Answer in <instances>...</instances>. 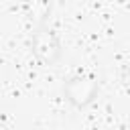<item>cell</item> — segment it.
<instances>
[{"mask_svg": "<svg viewBox=\"0 0 130 130\" xmlns=\"http://www.w3.org/2000/svg\"><path fill=\"white\" fill-rule=\"evenodd\" d=\"M98 91H100V81L93 73H77L63 83L65 100L77 110L91 106L93 100L98 98Z\"/></svg>", "mask_w": 130, "mask_h": 130, "instance_id": "cell-1", "label": "cell"}, {"mask_svg": "<svg viewBox=\"0 0 130 130\" xmlns=\"http://www.w3.org/2000/svg\"><path fill=\"white\" fill-rule=\"evenodd\" d=\"M30 51L32 55L37 57V61L41 65H55L63 53V47H61V41L59 37L51 30V28H45V26H39L35 32H32V39H30Z\"/></svg>", "mask_w": 130, "mask_h": 130, "instance_id": "cell-2", "label": "cell"}, {"mask_svg": "<svg viewBox=\"0 0 130 130\" xmlns=\"http://www.w3.org/2000/svg\"><path fill=\"white\" fill-rule=\"evenodd\" d=\"M24 14L26 18L39 28L45 26V22L49 20L51 12H53V0H24Z\"/></svg>", "mask_w": 130, "mask_h": 130, "instance_id": "cell-3", "label": "cell"}, {"mask_svg": "<svg viewBox=\"0 0 130 130\" xmlns=\"http://www.w3.org/2000/svg\"><path fill=\"white\" fill-rule=\"evenodd\" d=\"M120 79H122V85L130 91V61L124 63V67H122V71H120Z\"/></svg>", "mask_w": 130, "mask_h": 130, "instance_id": "cell-4", "label": "cell"}, {"mask_svg": "<svg viewBox=\"0 0 130 130\" xmlns=\"http://www.w3.org/2000/svg\"><path fill=\"white\" fill-rule=\"evenodd\" d=\"M0 130H10V128H8V126H6L4 122H0Z\"/></svg>", "mask_w": 130, "mask_h": 130, "instance_id": "cell-5", "label": "cell"}, {"mask_svg": "<svg viewBox=\"0 0 130 130\" xmlns=\"http://www.w3.org/2000/svg\"><path fill=\"white\" fill-rule=\"evenodd\" d=\"M26 130H32V128H26Z\"/></svg>", "mask_w": 130, "mask_h": 130, "instance_id": "cell-6", "label": "cell"}]
</instances>
